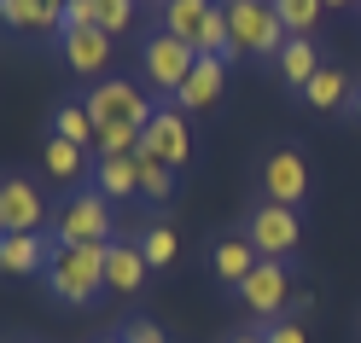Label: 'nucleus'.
<instances>
[{
    "instance_id": "35",
    "label": "nucleus",
    "mask_w": 361,
    "mask_h": 343,
    "mask_svg": "<svg viewBox=\"0 0 361 343\" xmlns=\"http://www.w3.org/2000/svg\"><path fill=\"white\" fill-rule=\"evenodd\" d=\"M6 233H12V227H6V216H0V239H6Z\"/></svg>"
},
{
    "instance_id": "18",
    "label": "nucleus",
    "mask_w": 361,
    "mask_h": 343,
    "mask_svg": "<svg viewBox=\"0 0 361 343\" xmlns=\"http://www.w3.org/2000/svg\"><path fill=\"white\" fill-rule=\"evenodd\" d=\"M41 175L59 180V187H87V175H94V151H82L71 140H47V146H41Z\"/></svg>"
},
{
    "instance_id": "31",
    "label": "nucleus",
    "mask_w": 361,
    "mask_h": 343,
    "mask_svg": "<svg viewBox=\"0 0 361 343\" xmlns=\"http://www.w3.org/2000/svg\"><path fill=\"white\" fill-rule=\"evenodd\" d=\"M291 320H303V314H314V297L309 291H291V308H286Z\"/></svg>"
},
{
    "instance_id": "29",
    "label": "nucleus",
    "mask_w": 361,
    "mask_h": 343,
    "mask_svg": "<svg viewBox=\"0 0 361 343\" xmlns=\"http://www.w3.org/2000/svg\"><path fill=\"white\" fill-rule=\"evenodd\" d=\"M257 332H262V343H309L303 326H298L291 314H286V320H268V326H257Z\"/></svg>"
},
{
    "instance_id": "5",
    "label": "nucleus",
    "mask_w": 361,
    "mask_h": 343,
    "mask_svg": "<svg viewBox=\"0 0 361 343\" xmlns=\"http://www.w3.org/2000/svg\"><path fill=\"white\" fill-rule=\"evenodd\" d=\"M245 239L262 262H291L303 244V210H291V204H257L251 216H245Z\"/></svg>"
},
{
    "instance_id": "6",
    "label": "nucleus",
    "mask_w": 361,
    "mask_h": 343,
    "mask_svg": "<svg viewBox=\"0 0 361 343\" xmlns=\"http://www.w3.org/2000/svg\"><path fill=\"white\" fill-rule=\"evenodd\" d=\"M192 64H198V53L187 47V41H175L169 30H152V35L140 41V76H146V87H152V99H175Z\"/></svg>"
},
{
    "instance_id": "12",
    "label": "nucleus",
    "mask_w": 361,
    "mask_h": 343,
    "mask_svg": "<svg viewBox=\"0 0 361 343\" xmlns=\"http://www.w3.org/2000/svg\"><path fill=\"white\" fill-rule=\"evenodd\" d=\"M221 94H228V58H204V53H198V64L187 70V82H180L175 105L187 111V117H204V111L221 105Z\"/></svg>"
},
{
    "instance_id": "33",
    "label": "nucleus",
    "mask_w": 361,
    "mask_h": 343,
    "mask_svg": "<svg viewBox=\"0 0 361 343\" xmlns=\"http://www.w3.org/2000/svg\"><path fill=\"white\" fill-rule=\"evenodd\" d=\"M350 117L361 123V82H355V94H350Z\"/></svg>"
},
{
    "instance_id": "25",
    "label": "nucleus",
    "mask_w": 361,
    "mask_h": 343,
    "mask_svg": "<svg viewBox=\"0 0 361 343\" xmlns=\"http://www.w3.org/2000/svg\"><path fill=\"white\" fill-rule=\"evenodd\" d=\"M94 18H99V30L117 41V35H128L140 24V0H94Z\"/></svg>"
},
{
    "instance_id": "15",
    "label": "nucleus",
    "mask_w": 361,
    "mask_h": 343,
    "mask_svg": "<svg viewBox=\"0 0 361 343\" xmlns=\"http://www.w3.org/2000/svg\"><path fill=\"white\" fill-rule=\"evenodd\" d=\"M146 256H140V239H111L105 244V291L111 297H134L146 285Z\"/></svg>"
},
{
    "instance_id": "19",
    "label": "nucleus",
    "mask_w": 361,
    "mask_h": 343,
    "mask_svg": "<svg viewBox=\"0 0 361 343\" xmlns=\"http://www.w3.org/2000/svg\"><path fill=\"white\" fill-rule=\"evenodd\" d=\"M350 94H355V82H350V70H338V64H321V70L298 87V99L309 111H338V105H350Z\"/></svg>"
},
{
    "instance_id": "34",
    "label": "nucleus",
    "mask_w": 361,
    "mask_h": 343,
    "mask_svg": "<svg viewBox=\"0 0 361 343\" xmlns=\"http://www.w3.org/2000/svg\"><path fill=\"white\" fill-rule=\"evenodd\" d=\"M321 6H355V0H321Z\"/></svg>"
},
{
    "instance_id": "23",
    "label": "nucleus",
    "mask_w": 361,
    "mask_h": 343,
    "mask_svg": "<svg viewBox=\"0 0 361 343\" xmlns=\"http://www.w3.org/2000/svg\"><path fill=\"white\" fill-rule=\"evenodd\" d=\"M53 140H71V146H82V151H94L99 128H94V117H87L82 99H59V105H53Z\"/></svg>"
},
{
    "instance_id": "16",
    "label": "nucleus",
    "mask_w": 361,
    "mask_h": 343,
    "mask_svg": "<svg viewBox=\"0 0 361 343\" xmlns=\"http://www.w3.org/2000/svg\"><path fill=\"white\" fill-rule=\"evenodd\" d=\"M257 262H262V256L251 250V239H245V233H221V239L210 244V273H216L221 291H239L245 273H251Z\"/></svg>"
},
{
    "instance_id": "24",
    "label": "nucleus",
    "mask_w": 361,
    "mask_h": 343,
    "mask_svg": "<svg viewBox=\"0 0 361 343\" xmlns=\"http://www.w3.org/2000/svg\"><path fill=\"white\" fill-rule=\"evenodd\" d=\"M140 256H146V268H152V273H157V268H169V262L180 256V239H175V227L152 221L146 233H140Z\"/></svg>"
},
{
    "instance_id": "32",
    "label": "nucleus",
    "mask_w": 361,
    "mask_h": 343,
    "mask_svg": "<svg viewBox=\"0 0 361 343\" xmlns=\"http://www.w3.org/2000/svg\"><path fill=\"white\" fill-rule=\"evenodd\" d=\"M228 343H262V332H257V326H251V332H233Z\"/></svg>"
},
{
    "instance_id": "20",
    "label": "nucleus",
    "mask_w": 361,
    "mask_h": 343,
    "mask_svg": "<svg viewBox=\"0 0 361 343\" xmlns=\"http://www.w3.org/2000/svg\"><path fill=\"white\" fill-rule=\"evenodd\" d=\"M134 169H140V198L152 204V210L175 204V192H180V175L164 163V157H152V151L140 146V151H134Z\"/></svg>"
},
{
    "instance_id": "13",
    "label": "nucleus",
    "mask_w": 361,
    "mask_h": 343,
    "mask_svg": "<svg viewBox=\"0 0 361 343\" xmlns=\"http://www.w3.org/2000/svg\"><path fill=\"white\" fill-rule=\"evenodd\" d=\"M0 24L30 35V41H59L64 35V6H53V0H0Z\"/></svg>"
},
{
    "instance_id": "26",
    "label": "nucleus",
    "mask_w": 361,
    "mask_h": 343,
    "mask_svg": "<svg viewBox=\"0 0 361 343\" xmlns=\"http://www.w3.org/2000/svg\"><path fill=\"white\" fill-rule=\"evenodd\" d=\"M321 0H274V18L286 24V35H314V24H321Z\"/></svg>"
},
{
    "instance_id": "9",
    "label": "nucleus",
    "mask_w": 361,
    "mask_h": 343,
    "mask_svg": "<svg viewBox=\"0 0 361 343\" xmlns=\"http://www.w3.org/2000/svg\"><path fill=\"white\" fill-rule=\"evenodd\" d=\"M262 198L268 204H291V210H303V198H309V157L298 146H274L262 157Z\"/></svg>"
},
{
    "instance_id": "38",
    "label": "nucleus",
    "mask_w": 361,
    "mask_h": 343,
    "mask_svg": "<svg viewBox=\"0 0 361 343\" xmlns=\"http://www.w3.org/2000/svg\"><path fill=\"white\" fill-rule=\"evenodd\" d=\"M355 12H361V0H355Z\"/></svg>"
},
{
    "instance_id": "30",
    "label": "nucleus",
    "mask_w": 361,
    "mask_h": 343,
    "mask_svg": "<svg viewBox=\"0 0 361 343\" xmlns=\"http://www.w3.org/2000/svg\"><path fill=\"white\" fill-rule=\"evenodd\" d=\"M87 24H99L94 0H64V30H87Z\"/></svg>"
},
{
    "instance_id": "37",
    "label": "nucleus",
    "mask_w": 361,
    "mask_h": 343,
    "mask_svg": "<svg viewBox=\"0 0 361 343\" xmlns=\"http://www.w3.org/2000/svg\"><path fill=\"white\" fill-rule=\"evenodd\" d=\"M53 6H64V0H53Z\"/></svg>"
},
{
    "instance_id": "7",
    "label": "nucleus",
    "mask_w": 361,
    "mask_h": 343,
    "mask_svg": "<svg viewBox=\"0 0 361 343\" xmlns=\"http://www.w3.org/2000/svg\"><path fill=\"white\" fill-rule=\"evenodd\" d=\"M140 146H146L152 157H164L175 175L198 157V140H192V128H187V111H180L175 99H157V105H152V123L140 128Z\"/></svg>"
},
{
    "instance_id": "22",
    "label": "nucleus",
    "mask_w": 361,
    "mask_h": 343,
    "mask_svg": "<svg viewBox=\"0 0 361 343\" xmlns=\"http://www.w3.org/2000/svg\"><path fill=\"white\" fill-rule=\"evenodd\" d=\"M274 70H280L286 87H303L314 70H321V47H314V35H291L286 47H280V58H274Z\"/></svg>"
},
{
    "instance_id": "2",
    "label": "nucleus",
    "mask_w": 361,
    "mask_h": 343,
    "mask_svg": "<svg viewBox=\"0 0 361 343\" xmlns=\"http://www.w3.org/2000/svg\"><path fill=\"white\" fill-rule=\"evenodd\" d=\"M221 18H228V35H233V53L239 58H257V64H274L286 47V24L274 18V0H216Z\"/></svg>"
},
{
    "instance_id": "1",
    "label": "nucleus",
    "mask_w": 361,
    "mask_h": 343,
    "mask_svg": "<svg viewBox=\"0 0 361 343\" xmlns=\"http://www.w3.org/2000/svg\"><path fill=\"white\" fill-rule=\"evenodd\" d=\"M47 291L64 308H94L105 297V244H53L47 262Z\"/></svg>"
},
{
    "instance_id": "36",
    "label": "nucleus",
    "mask_w": 361,
    "mask_h": 343,
    "mask_svg": "<svg viewBox=\"0 0 361 343\" xmlns=\"http://www.w3.org/2000/svg\"><path fill=\"white\" fill-rule=\"evenodd\" d=\"M99 343H123V337H117V332H111V337H99Z\"/></svg>"
},
{
    "instance_id": "14",
    "label": "nucleus",
    "mask_w": 361,
    "mask_h": 343,
    "mask_svg": "<svg viewBox=\"0 0 361 343\" xmlns=\"http://www.w3.org/2000/svg\"><path fill=\"white\" fill-rule=\"evenodd\" d=\"M47 262H53V233H6L0 239V273H12V280L47 273Z\"/></svg>"
},
{
    "instance_id": "8",
    "label": "nucleus",
    "mask_w": 361,
    "mask_h": 343,
    "mask_svg": "<svg viewBox=\"0 0 361 343\" xmlns=\"http://www.w3.org/2000/svg\"><path fill=\"white\" fill-rule=\"evenodd\" d=\"M233 297H239V308L251 314L257 326L286 320V308H291V262H257Z\"/></svg>"
},
{
    "instance_id": "21",
    "label": "nucleus",
    "mask_w": 361,
    "mask_h": 343,
    "mask_svg": "<svg viewBox=\"0 0 361 343\" xmlns=\"http://www.w3.org/2000/svg\"><path fill=\"white\" fill-rule=\"evenodd\" d=\"M94 187H99L111 204L140 198V169H134V157H94Z\"/></svg>"
},
{
    "instance_id": "11",
    "label": "nucleus",
    "mask_w": 361,
    "mask_h": 343,
    "mask_svg": "<svg viewBox=\"0 0 361 343\" xmlns=\"http://www.w3.org/2000/svg\"><path fill=\"white\" fill-rule=\"evenodd\" d=\"M0 216H6L12 233H47V198H41V187L30 175H0Z\"/></svg>"
},
{
    "instance_id": "4",
    "label": "nucleus",
    "mask_w": 361,
    "mask_h": 343,
    "mask_svg": "<svg viewBox=\"0 0 361 343\" xmlns=\"http://www.w3.org/2000/svg\"><path fill=\"white\" fill-rule=\"evenodd\" d=\"M82 105H87V117H94V128H111V123H123V128H146L152 123V94L140 82H128V76H105V82H94L82 94Z\"/></svg>"
},
{
    "instance_id": "17",
    "label": "nucleus",
    "mask_w": 361,
    "mask_h": 343,
    "mask_svg": "<svg viewBox=\"0 0 361 343\" xmlns=\"http://www.w3.org/2000/svg\"><path fill=\"white\" fill-rule=\"evenodd\" d=\"M210 12H216V0H157V30H169L175 41H187L198 53V35H204Z\"/></svg>"
},
{
    "instance_id": "3",
    "label": "nucleus",
    "mask_w": 361,
    "mask_h": 343,
    "mask_svg": "<svg viewBox=\"0 0 361 343\" xmlns=\"http://www.w3.org/2000/svg\"><path fill=\"white\" fill-rule=\"evenodd\" d=\"M111 227H117V221H111V198L99 187H71L59 198L47 233H53V244H111V239H117Z\"/></svg>"
},
{
    "instance_id": "10",
    "label": "nucleus",
    "mask_w": 361,
    "mask_h": 343,
    "mask_svg": "<svg viewBox=\"0 0 361 343\" xmlns=\"http://www.w3.org/2000/svg\"><path fill=\"white\" fill-rule=\"evenodd\" d=\"M111 53H117V41H111L99 24H87V30H64V35H59V58H64V70L82 76V82H105Z\"/></svg>"
},
{
    "instance_id": "27",
    "label": "nucleus",
    "mask_w": 361,
    "mask_h": 343,
    "mask_svg": "<svg viewBox=\"0 0 361 343\" xmlns=\"http://www.w3.org/2000/svg\"><path fill=\"white\" fill-rule=\"evenodd\" d=\"M134 151H140V128H123V123L99 128L94 140V157H134Z\"/></svg>"
},
{
    "instance_id": "28",
    "label": "nucleus",
    "mask_w": 361,
    "mask_h": 343,
    "mask_svg": "<svg viewBox=\"0 0 361 343\" xmlns=\"http://www.w3.org/2000/svg\"><path fill=\"white\" fill-rule=\"evenodd\" d=\"M123 343H169L164 332H157V320L152 314H134V320H123V332H117Z\"/></svg>"
}]
</instances>
